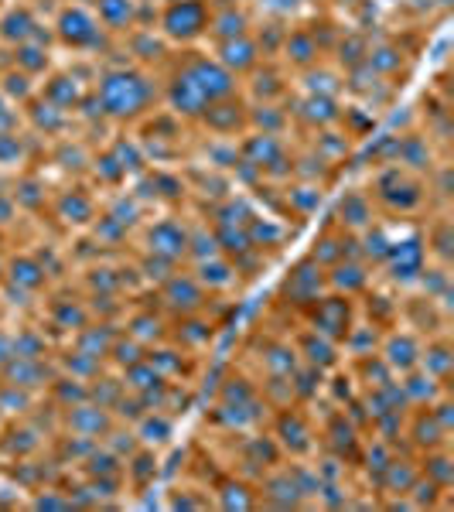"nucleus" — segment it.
I'll return each mask as SVG.
<instances>
[{
  "mask_svg": "<svg viewBox=\"0 0 454 512\" xmlns=\"http://www.w3.org/2000/svg\"><path fill=\"white\" fill-rule=\"evenodd\" d=\"M89 103L96 117L113 127H134L161 106V72L140 69L134 62L103 65L93 79Z\"/></svg>",
  "mask_w": 454,
  "mask_h": 512,
  "instance_id": "obj_1",
  "label": "nucleus"
},
{
  "mask_svg": "<svg viewBox=\"0 0 454 512\" xmlns=\"http://www.w3.org/2000/svg\"><path fill=\"white\" fill-rule=\"evenodd\" d=\"M373 198L379 219L390 222H420L431 212V198H427V181L414 171L400 168V164H383L373 168L366 185Z\"/></svg>",
  "mask_w": 454,
  "mask_h": 512,
  "instance_id": "obj_2",
  "label": "nucleus"
},
{
  "mask_svg": "<svg viewBox=\"0 0 454 512\" xmlns=\"http://www.w3.org/2000/svg\"><path fill=\"white\" fill-rule=\"evenodd\" d=\"M48 35H52L55 48L82 55V59H96L110 41V35L99 28L93 7L82 4V0H62L55 18L48 21Z\"/></svg>",
  "mask_w": 454,
  "mask_h": 512,
  "instance_id": "obj_3",
  "label": "nucleus"
},
{
  "mask_svg": "<svg viewBox=\"0 0 454 512\" xmlns=\"http://www.w3.org/2000/svg\"><path fill=\"white\" fill-rule=\"evenodd\" d=\"M154 28L168 41L175 52L205 45L212 18V0H168V4H154Z\"/></svg>",
  "mask_w": 454,
  "mask_h": 512,
  "instance_id": "obj_4",
  "label": "nucleus"
},
{
  "mask_svg": "<svg viewBox=\"0 0 454 512\" xmlns=\"http://www.w3.org/2000/svg\"><path fill=\"white\" fill-rule=\"evenodd\" d=\"M263 431L277 441L287 461H311L318 454V424L315 410L304 403H287V407L270 410Z\"/></svg>",
  "mask_w": 454,
  "mask_h": 512,
  "instance_id": "obj_5",
  "label": "nucleus"
},
{
  "mask_svg": "<svg viewBox=\"0 0 454 512\" xmlns=\"http://www.w3.org/2000/svg\"><path fill=\"white\" fill-rule=\"evenodd\" d=\"M325 291H328L325 270H321L318 263H311L308 256L301 253L291 267L280 274L277 287H274V301H270V304L280 308V311H287V315L301 318L304 311H308Z\"/></svg>",
  "mask_w": 454,
  "mask_h": 512,
  "instance_id": "obj_6",
  "label": "nucleus"
},
{
  "mask_svg": "<svg viewBox=\"0 0 454 512\" xmlns=\"http://www.w3.org/2000/svg\"><path fill=\"white\" fill-rule=\"evenodd\" d=\"M188 233H192V219H185L178 209L164 212L158 219H144L134 229V250L164 256L171 263H185L188 260Z\"/></svg>",
  "mask_w": 454,
  "mask_h": 512,
  "instance_id": "obj_7",
  "label": "nucleus"
},
{
  "mask_svg": "<svg viewBox=\"0 0 454 512\" xmlns=\"http://www.w3.org/2000/svg\"><path fill=\"white\" fill-rule=\"evenodd\" d=\"M424 267H427L424 239H420V229L410 222L407 229H400V236L393 239L386 260L376 267V280L386 287H393V291H410Z\"/></svg>",
  "mask_w": 454,
  "mask_h": 512,
  "instance_id": "obj_8",
  "label": "nucleus"
},
{
  "mask_svg": "<svg viewBox=\"0 0 454 512\" xmlns=\"http://www.w3.org/2000/svg\"><path fill=\"white\" fill-rule=\"evenodd\" d=\"M171 65H175L181 76H185L198 89V93H202L205 103L239 93V79L233 76V72L222 69V65L212 59L209 52H202V48H185V52H175V55H171Z\"/></svg>",
  "mask_w": 454,
  "mask_h": 512,
  "instance_id": "obj_9",
  "label": "nucleus"
},
{
  "mask_svg": "<svg viewBox=\"0 0 454 512\" xmlns=\"http://www.w3.org/2000/svg\"><path fill=\"white\" fill-rule=\"evenodd\" d=\"M297 321H301V325H308V328H315L318 335H325V338H332V342L342 345L345 335L352 332V325L359 321V301H356V297L325 291Z\"/></svg>",
  "mask_w": 454,
  "mask_h": 512,
  "instance_id": "obj_10",
  "label": "nucleus"
},
{
  "mask_svg": "<svg viewBox=\"0 0 454 512\" xmlns=\"http://www.w3.org/2000/svg\"><path fill=\"white\" fill-rule=\"evenodd\" d=\"M154 301L161 304V311L168 318H181V315L205 311L216 297H209V291L198 284V277L185 267V263H181L175 274H168L158 287H154Z\"/></svg>",
  "mask_w": 454,
  "mask_h": 512,
  "instance_id": "obj_11",
  "label": "nucleus"
},
{
  "mask_svg": "<svg viewBox=\"0 0 454 512\" xmlns=\"http://www.w3.org/2000/svg\"><path fill=\"white\" fill-rule=\"evenodd\" d=\"M99 209H103V202H99L96 188L86 185V181L65 185L48 198V212H52V219H59V226L72 229V233H86V229L96 222Z\"/></svg>",
  "mask_w": 454,
  "mask_h": 512,
  "instance_id": "obj_12",
  "label": "nucleus"
},
{
  "mask_svg": "<svg viewBox=\"0 0 454 512\" xmlns=\"http://www.w3.org/2000/svg\"><path fill=\"white\" fill-rule=\"evenodd\" d=\"M38 325L45 328L55 342H69L72 335L79 332L82 325H89L93 315H89L86 297H62L59 291H48L38 297Z\"/></svg>",
  "mask_w": 454,
  "mask_h": 512,
  "instance_id": "obj_13",
  "label": "nucleus"
},
{
  "mask_svg": "<svg viewBox=\"0 0 454 512\" xmlns=\"http://www.w3.org/2000/svg\"><path fill=\"white\" fill-rule=\"evenodd\" d=\"M246 110L250 103L243 99V93L236 96H222V99H212L195 120V130L205 137H226V140H239L250 130V120H246Z\"/></svg>",
  "mask_w": 454,
  "mask_h": 512,
  "instance_id": "obj_14",
  "label": "nucleus"
},
{
  "mask_svg": "<svg viewBox=\"0 0 454 512\" xmlns=\"http://www.w3.org/2000/svg\"><path fill=\"white\" fill-rule=\"evenodd\" d=\"M246 103H287L294 96V76L277 59H263L250 76L239 79Z\"/></svg>",
  "mask_w": 454,
  "mask_h": 512,
  "instance_id": "obj_15",
  "label": "nucleus"
},
{
  "mask_svg": "<svg viewBox=\"0 0 454 512\" xmlns=\"http://www.w3.org/2000/svg\"><path fill=\"white\" fill-rule=\"evenodd\" d=\"M287 113H291L294 137L315 134V130L335 127L338 113H342V96H318V93H297L287 99Z\"/></svg>",
  "mask_w": 454,
  "mask_h": 512,
  "instance_id": "obj_16",
  "label": "nucleus"
},
{
  "mask_svg": "<svg viewBox=\"0 0 454 512\" xmlns=\"http://www.w3.org/2000/svg\"><path fill=\"white\" fill-rule=\"evenodd\" d=\"M400 325L420 338H431L451 332V311L410 287V291H400Z\"/></svg>",
  "mask_w": 454,
  "mask_h": 512,
  "instance_id": "obj_17",
  "label": "nucleus"
},
{
  "mask_svg": "<svg viewBox=\"0 0 454 512\" xmlns=\"http://www.w3.org/2000/svg\"><path fill=\"white\" fill-rule=\"evenodd\" d=\"M414 62H417V55L410 52V48H403V41L396 38V35L376 38L373 45H369V52H366V65H369V69H373L383 82L396 86V89L407 86L410 72H414Z\"/></svg>",
  "mask_w": 454,
  "mask_h": 512,
  "instance_id": "obj_18",
  "label": "nucleus"
},
{
  "mask_svg": "<svg viewBox=\"0 0 454 512\" xmlns=\"http://www.w3.org/2000/svg\"><path fill=\"white\" fill-rule=\"evenodd\" d=\"M0 284L14 287V291H24L31 297H41L52 291V270H48L45 256L31 253V250H18V253H7L4 256V277Z\"/></svg>",
  "mask_w": 454,
  "mask_h": 512,
  "instance_id": "obj_19",
  "label": "nucleus"
},
{
  "mask_svg": "<svg viewBox=\"0 0 454 512\" xmlns=\"http://www.w3.org/2000/svg\"><path fill=\"white\" fill-rule=\"evenodd\" d=\"M89 93H93V79H82L72 69H59V65L38 82V96L45 103L59 106L62 113H72V117L82 113V106L89 103Z\"/></svg>",
  "mask_w": 454,
  "mask_h": 512,
  "instance_id": "obj_20",
  "label": "nucleus"
},
{
  "mask_svg": "<svg viewBox=\"0 0 454 512\" xmlns=\"http://www.w3.org/2000/svg\"><path fill=\"white\" fill-rule=\"evenodd\" d=\"M222 321L212 315V304L205 311H195V315H181V318H171L168 325V342L178 345L181 352H192V355H202L212 349L216 342Z\"/></svg>",
  "mask_w": 454,
  "mask_h": 512,
  "instance_id": "obj_21",
  "label": "nucleus"
},
{
  "mask_svg": "<svg viewBox=\"0 0 454 512\" xmlns=\"http://www.w3.org/2000/svg\"><path fill=\"white\" fill-rule=\"evenodd\" d=\"M246 226V236H250V246L253 250H260L263 256H280L291 246V239H294V222H287V219H280L274 216V212H267V209H253L250 212V219L243 222Z\"/></svg>",
  "mask_w": 454,
  "mask_h": 512,
  "instance_id": "obj_22",
  "label": "nucleus"
},
{
  "mask_svg": "<svg viewBox=\"0 0 454 512\" xmlns=\"http://www.w3.org/2000/svg\"><path fill=\"white\" fill-rule=\"evenodd\" d=\"M117 427V417L113 410L99 407L93 400H82L76 407H65L59 410V431L65 434H76V437H86V441H103L106 434Z\"/></svg>",
  "mask_w": 454,
  "mask_h": 512,
  "instance_id": "obj_23",
  "label": "nucleus"
},
{
  "mask_svg": "<svg viewBox=\"0 0 454 512\" xmlns=\"http://www.w3.org/2000/svg\"><path fill=\"white\" fill-rule=\"evenodd\" d=\"M168 325L171 318L161 311V304H140V301H127V308H123V318H120V328L127 332L130 338H137L140 345H161L168 342Z\"/></svg>",
  "mask_w": 454,
  "mask_h": 512,
  "instance_id": "obj_24",
  "label": "nucleus"
},
{
  "mask_svg": "<svg viewBox=\"0 0 454 512\" xmlns=\"http://www.w3.org/2000/svg\"><path fill=\"white\" fill-rule=\"evenodd\" d=\"M328 55L321 52L318 38L311 35V28L304 21H291V28H287V38L284 45H280V55L277 62L284 65L291 76H301V72L315 69L318 62H325Z\"/></svg>",
  "mask_w": 454,
  "mask_h": 512,
  "instance_id": "obj_25",
  "label": "nucleus"
},
{
  "mask_svg": "<svg viewBox=\"0 0 454 512\" xmlns=\"http://www.w3.org/2000/svg\"><path fill=\"white\" fill-rule=\"evenodd\" d=\"M400 444L414 454H424V451H434V448H444L451 444V431H444L437 424V417L431 414V407H407V417H403V434H400Z\"/></svg>",
  "mask_w": 454,
  "mask_h": 512,
  "instance_id": "obj_26",
  "label": "nucleus"
},
{
  "mask_svg": "<svg viewBox=\"0 0 454 512\" xmlns=\"http://www.w3.org/2000/svg\"><path fill=\"white\" fill-rule=\"evenodd\" d=\"M291 345H294L297 359H301L304 366H315V369H321V373H332V369H338L345 362L342 345L332 342V338H325V335H318L315 328L301 325V321H297L294 332H291Z\"/></svg>",
  "mask_w": 454,
  "mask_h": 512,
  "instance_id": "obj_27",
  "label": "nucleus"
},
{
  "mask_svg": "<svg viewBox=\"0 0 454 512\" xmlns=\"http://www.w3.org/2000/svg\"><path fill=\"white\" fill-rule=\"evenodd\" d=\"M253 24H257V11L250 7V0H212V18H209L205 45H209V41L250 35Z\"/></svg>",
  "mask_w": 454,
  "mask_h": 512,
  "instance_id": "obj_28",
  "label": "nucleus"
},
{
  "mask_svg": "<svg viewBox=\"0 0 454 512\" xmlns=\"http://www.w3.org/2000/svg\"><path fill=\"white\" fill-rule=\"evenodd\" d=\"M304 256H308L311 263H318L321 270L335 267V263H342L345 256H359V243L352 233H345L342 226H335L332 219L321 222L318 236L311 239V246L304 250Z\"/></svg>",
  "mask_w": 454,
  "mask_h": 512,
  "instance_id": "obj_29",
  "label": "nucleus"
},
{
  "mask_svg": "<svg viewBox=\"0 0 454 512\" xmlns=\"http://www.w3.org/2000/svg\"><path fill=\"white\" fill-rule=\"evenodd\" d=\"M328 219H332L335 226H342L345 233L359 236L379 219V212H376V205H373V198H369L366 188H345V192L335 198L332 216Z\"/></svg>",
  "mask_w": 454,
  "mask_h": 512,
  "instance_id": "obj_30",
  "label": "nucleus"
},
{
  "mask_svg": "<svg viewBox=\"0 0 454 512\" xmlns=\"http://www.w3.org/2000/svg\"><path fill=\"white\" fill-rule=\"evenodd\" d=\"M420 349H424V338L414 335L410 328L396 325V328H390V332H383L376 352L383 355V362L390 366L393 376H403V373H410V369L420 366Z\"/></svg>",
  "mask_w": 454,
  "mask_h": 512,
  "instance_id": "obj_31",
  "label": "nucleus"
},
{
  "mask_svg": "<svg viewBox=\"0 0 454 512\" xmlns=\"http://www.w3.org/2000/svg\"><path fill=\"white\" fill-rule=\"evenodd\" d=\"M209 495H212V506H216V509H226V512L260 509L257 482H250V478L229 472V468H222V472L216 475V482L209 485Z\"/></svg>",
  "mask_w": 454,
  "mask_h": 512,
  "instance_id": "obj_32",
  "label": "nucleus"
},
{
  "mask_svg": "<svg viewBox=\"0 0 454 512\" xmlns=\"http://www.w3.org/2000/svg\"><path fill=\"white\" fill-rule=\"evenodd\" d=\"M147 362H151L158 373L168 379V383H198V373H202V355L181 352L178 345L161 342L147 349Z\"/></svg>",
  "mask_w": 454,
  "mask_h": 512,
  "instance_id": "obj_33",
  "label": "nucleus"
},
{
  "mask_svg": "<svg viewBox=\"0 0 454 512\" xmlns=\"http://www.w3.org/2000/svg\"><path fill=\"white\" fill-rule=\"evenodd\" d=\"M297 140H301V144H308L311 151H315L318 158L328 164V168L338 171V175H342V171H349V168H356V147L359 144H352V140L338 130V123H335V127L315 130V134H301Z\"/></svg>",
  "mask_w": 454,
  "mask_h": 512,
  "instance_id": "obj_34",
  "label": "nucleus"
},
{
  "mask_svg": "<svg viewBox=\"0 0 454 512\" xmlns=\"http://www.w3.org/2000/svg\"><path fill=\"white\" fill-rule=\"evenodd\" d=\"M72 123H76V117H72V113H62L59 106L45 103L41 96H35L21 110V127L28 130L31 137H45V140L69 137L72 134Z\"/></svg>",
  "mask_w": 454,
  "mask_h": 512,
  "instance_id": "obj_35",
  "label": "nucleus"
},
{
  "mask_svg": "<svg viewBox=\"0 0 454 512\" xmlns=\"http://www.w3.org/2000/svg\"><path fill=\"white\" fill-rule=\"evenodd\" d=\"M55 376V362L52 355L38 359V355H14L7 366H0V383H11L18 390H28V393H45L48 379Z\"/></svg>",
  "mask_w": 454,
  "mask_h": 512,
  "instance_id": "obj_36",
  "label": "nucleus"
},
{
  "mask_svg": "<svg viewBox=\"0 0 454 512\" xmlns=\"http://www.w3.org/2000/svg\"><path fill=\"white\" fill-rule=\"evenodd\" d=\"M209 55L226 72H233L236 79L250 76V72L263 62L257 41H253V31L250 35H239V38H226V41H209Z\"/></svg>",
  "mask_w": 454,
  "mask_h": 512,
  "instance_id": "obj_37",
  "label": "nucleus"
},
{
  "mask_svg": "<svg viewBox=\"0 0 454 512\" xmlns=\"http://www.w3.org/2000/svg\"><path fill=\"white\" fill-rule=\"evenodd\" d=\"M188 270L198 277V284L209 291V297H236V294H243V284H239V277H236V267H233V260L229 256H205V260H198V263H185Z\"/></svg>",
  "mask_w": 454,
  "mask_h": 512,
  "instance_id": "obj_38",
  "label": "nucleus"
},
{
  "mask_svg": "<svg viewBox=\"0 0 454 512\" xmlns=\"http://www.w3.org/2000/svg\"><path fill=\"white\" fill-rule=\"evenodd\" d=\"M41 28H45V24L38 21L35 4H28V0H7V4L0 7V45L4 48H14L28 38H38Z\"/></svg>",
  "mask_w": 454,
  "mask_h": 512,
  "instance_id": "obj_39",
  "label": "nucleus"
},
{
  "mask_svg": "<svg viewBox=\"0 0 454 512\" xmlns=\"http://www.w3.org/2000/svg\"><path fill=\"white\" fill-rule=\"evenodd\" d=\"M325 280H328V291L335 294H345V297H359L376 284V270L369 267L362 256H345L342 263L325 270Z\"/></svg>",
  "mask_w": 454,
  "mask_h": 512,
  "instance_id": "obj_40",
  "label": "nucleus"
},
{
  "mask_svg": "<svg viewBox=\"0 0 454 512\" xmlns=\"http://www.w3.org/2000/svg\"><path fill=\"white\" fill-rule=\"evenodd\" d=\"M158 475H161V451L137 444V448L123 458V492L127 495L151 492L154 482H158Z\"/></svg>",
  "mask_w": 454,
  "mask_h": 512,
  "instance_id": "obj_41",
  "label": "nucleus"
},
{
  "mask_svg": "<svg viewBox=\"0 0 454 512\" xmlns=\"http://www.w3.org/2000/svg\"><path fill=\"white\" fill-rule=\"evenodd\" d=\"M420 239H424V250L431 263H444L451 267V246H454V229H451V216L448 209H431L424 219L417 222Z\"/></svg>",
  "mask_w": 454,
  "mask_h": 512,
  "instance_id": "obj_42",
  "label": "nucleus"
},
{
  "mask_svg": "<svg viewBox=\"0 0 454 512\" xmlns=\"http://www.w3.org/2000/svg\"><path fill=\"white\" fill-rule=\"evenodd\" d=\"M11 52V62L7 65H14V69H21V72H28L31 79H45L48 72L55 69V45H52V35H45V38H28V41H21V45H14V48H7Z\"/></svg>",
  "mask_w": 454,
  "mask_h": 512,
  "instance_id": "obj_43",
  "label": "nucleus"
},
{
  "mask_svg": "<svg viewBox=\"0 0 454 512\" xmlns=\"http://www.w3.org/2000/svg\"><path fill=\"white\" fill-rule=\"evenodd\" d=\"M99 28L110 38H123L140 24V0H89Z\"/></svg>",
  "mask_w": 454,
  "mask_h": 512,
  "instance_id": "obj_44",
  "label": "nucleus"
},
{
  "mask_svg": "<svg viewBox=\"0 0 454 512\" xmlns=\"http://www.w3.org/2000/svg\"><path fill=\"white\" fill-rule=\"evenodd\" d=\"M420 369H424V373L431 376L437 386L451 390V379H454V342H451V332L424 338V349H420Z\"/></svg>",
  "mask_w": 454,
  "mask_h": 512,
  "instance_id": "obj_45",
  "label": "nucleus"
},
{
  "mask_svg": "<svg viewBox=\"0 0 454 512\" xmlns=\"http://www.w3.org/2000/svg\"><path fill=\"white\" fill-rule=\"evenodd\" d=\"M134 437L137 444H144V448H154V451H164L175 444V434H178V417L164 414V410H144L134 424Z\"/></svg>",
  "mask_w": 454,
  "mask_h": 512,
  "instance_id": "obj_46",
  "label": "nucleus"
},
{
  "mask_svg": "<svg viewBox=\"0 0 454 512\" xmlns=\"http://www.w3.org/2000/svg\"><path fill=\"white\" fill-rule=\"evenodd\" d=\"M369 45H373V35H369L366 28H356V24H352V28H342V35H338L332 52H328V62H332L338 72H349L366 62Z\"/></svg>",
  "mask_w": 454,
  "mask_h": 512,
  "instance_id": "obj_47",
  "label": "nucleus"
},
{
  "mask_svg": "<svg viewBox=\"0 0 454 512\" xmlns=\"http://www.w3.org/2000/svg\"><path fill=\"white\" fill-rule=\"evenodd\" d=\"M246 120H250V130H257V134H274V137L294 134L287 103H250Z\"/></svg>",
  "mask_w": 454,
  "mask_h": 512,
  "instance_id": "obj_48",
  "label": "nucleus"
},
{
  "mask_svg": "<svg viewBox=\"0 0 454 512\" xmlns=\"http://www.w3.org/2000/svg\"><path fill=\"white\" fill-rule=\"evenodd\" d=\"M338 130L352 140V144H366L369 137L379 130V117L366 106L352 103V99H342V113H338Z\"/></svg>",
  "mask_w": 454,
  "mask_h": 512,
  "instance_id": "obj_49",
  "label": "nucleus"
},
{
  "mask_svg": "<svg viewBox=\"0 0 454 512\" xmlns=\"http://www.w3.org/2000/svg\"><path fill=\"white\" fill-rule=\"evenodd\" d=\"M31 164V134L24 127L0 130V171L18 175Z\"/></svg>",
  "mask_w": 454,
  "mask_h": 512,
  "instance_id": "obj_50",
  "label": "nucleus"
},
{
  "mask_svg": "<svg viewBox=\"0 0 454 512\" xmlns=\"http://www.w3.org/2000/svg\"><path fill=\"white\" fill-rule=\"evenodd\" d=\"M417 461H420V475L431 478L434 485H441V489H448V492L454 489V454H451V444L417 454Z\"/></svg>",
  "mask_w": 454,
  "mask_h": 512,
  "instance_id": "obj_51",
  "label": "nucleus"
},
{
  "mask_svg": "<svg viewBox=\"0 0 454 512\" xmlns=\"http://www.w3.org/2000/svg\"><path fill=\"white\" fill-rule=\"evenodd\" d=\"M396 383H400V393H403V400H407V407H424V403H431L437 393H444V386H437L420 366L403 376H396Z\"/></svg>",
  "mask_w": 454,
  "mask_h": 512,
  "instance_id": "obj_52",
  "label": "nucleus"
},
{
  "mask_svg": "<svg viewBox=\"0 0 454 512\" xmlns=\"http://www.w3.org/2000/svg\"><path fill=\"white\" fill-rule=\"evenodd\" d=\"M0 93L11 99L18 110H24V106L38 96V79H31L28 72L14 69V65H4V69H0Z\"/></svg>",
  "mask_w": 454,
  "mask_h": 512,
  "instance_id": "obj_53",
  "label": "nucleus"
},
{
  "mask_svg": "<svg viewBox=\"0 0 454 512\" xmlns=\"http://www.w3.org/2000/svg\"><path fill=\"white\" fill-rule=\"evenodd\" d=\"M287 28H291V21H284V18H267V14L257 18V24H253V41H257L263 59H277L280 45H284V38H287Z\"/></svg>",
  "mask_w": 454,
  "mask_h": 512,
  "instance_id": "obj_54",
  "label": "nucleus"
},
{
  "mask_svg": "<svg viewBox=\"0 0 454 512\" xmlns=\"http://www.w3.org/2000/svg\"><path fill=\"white\" fill-rule=\"evenodd\" d=\"M321 390H325V373L315 366H297L291 373V393H294V403H304V407H311V403L321 400Z\"/></svg>",
  "mask_w": 454,
  "mask_h": 512,
  "instance_id": "obj_55",
  "label": "nucleus"
},
{
  "mask_svg": "<svg viewBox=\"0 0 454 512\" xmlns=\"http://www.w3.org/2000/svg\"><path fill=\"white\" fill-rule=\"evenodd\" d=\"M147 355V345H140L137 338H130L127 332H117V338H113L110 352H106V369H113V373H123L127 366H134V362H140Z\"/></svg>",
  "mask_w": 454,
  "mask_h": 512,
  "instance_id": "obj_56",
  "label": "nucleus"
},
{
  "mask_svg": "<svg viewBox=\"0 0 454 512\" xmlns=\"http://www.w3.org/2000/svg\"><path fill=\"white\" fill-rule=\"evenodd\" d=\"M311 0H257V11L267 14V18H284V21H294L297 14L308 7Z\"/></svg>",
  "mask_w": 454,
  "mask_h": 512,
  "instance_id": "obj_57",
  "label": "nucleus"
},
{
  "mask_svg": "<svg viewBox=\"0 0 454 512\" xmlns=\"http://www.w3.org/2000/svg\"><path fill=\"white\" fill-rule=\"evenodd\" d=\"M14 127H21V110L0 93V130H14Z\"/></svg>",
  "mask_w": 454,
  "mask_h": 512,
  "instance_id": "obj_58",
  "label": "nucleus"
},
{
  "mask_svg": "<svg viewBox=\"0 0 454 512\" xmlns=\"http://www.w3.org/2000/svg\"><path fill=\"white\" fill-rule=\"evenodd\" d=\"M14 355H18V349H14V328L0 325V366H7Z\"/></svg>",
  "mask_w": 454,
  "mask_h": 512,
  "instance_id": "obj_59",
  "label": "nucleus"
},
{
  "mask_svg": "<svg viewBox=\"0 0 454 512\" xmlns=\"http://www.w3.org/2000/svg\"><path fill=\"white\" fill-rule=\"evenodd\" d=\"M4 424H7V414H4V410H0V431H4Z\"/></svg>",
  "mask_w": 454,
  "mask_h": 512,
  "instance_id": "obj_60",
  "label": "nucleus"
},
{
  "mask_svg": "<svg viewBox=\"0 0 454 512\" xmlns=\"http://www.w3.org/2000/svg\"><path fill=\"white\" fill-rule=\"evenodd\" d=\"M154 4H168V0H154Z\"/></svg>",
  "mask_w": 454,
  "mask_h": 512,
  "instance_id": "obj_61",
  "label": "nucleus"
},
{
  "mask_svg": "<svg viewBox=\"0 0 454 512\" xmlns=\"http://www.w3.org/2000/svg\"><path fill=\"white\" fill-rule=\"evenodd\" d=\"M4 4H7V0H0V7H4Z\"/></svg>",
  "mask_w": 454,
  "mask_h": 512,
  "instance_id": "obj_62",
  "label": "nucleus"
}]
</instances>
